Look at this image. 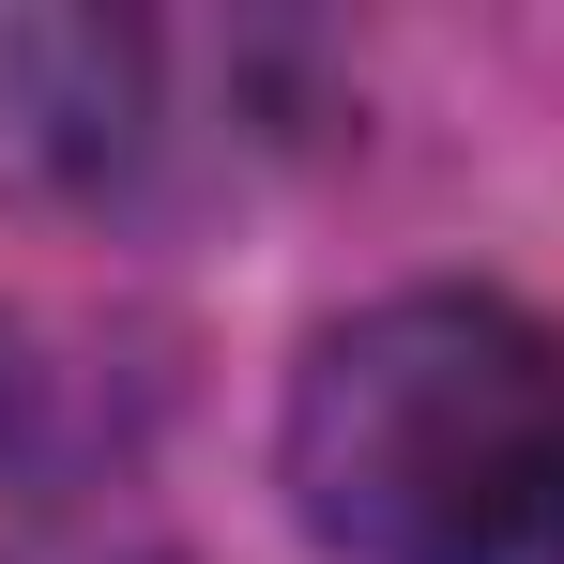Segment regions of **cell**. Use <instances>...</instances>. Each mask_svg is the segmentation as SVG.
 <instances>
[{
	"mask_svg": "<svg viewBox=\"0 0 564 564\" xmlns=\"http://www.w3.org/2000/svg\"><path fill=\"white\" fill-rule=\"evenodd\" d=\"M0 564H153V550H122V534H31V550H0Z\"/></svg>",
	"mask_w": 564,
	"mask_h": 564,
	"instance_id": "3957f363",
	"label": "cell"
},
{
	"mask_svg": "<svg viewBox=\"0 0 564 564\" xmlns=\"http://www.w3.org/2000/svg\"><path fill=\"white\" fill-rule=\"evenodd\" d=\"M275 473L321 564H564V321L519 290H381L321 321Z\"/></svg>",
	"mask_w": 564,
	"mask_h": 564,
	"instance_id": "6da1fadb",
	"label": "cell"
},
{
	"mask_svg": "<svg viewBox=\"0 0 564 564\" xmlns=\"http://www.w3.org/2000/svg\"><path fill=\"white\" fill-rule=\"evenodd\" d=\"M153 31L77 0H0V198H107L153 153Z\"/></svg>",
	"mask_w": 564,
	"mask_h": 564,
	"instance_id": "7a4b0ae2",
	"label": "cell"
}]
</instances>
